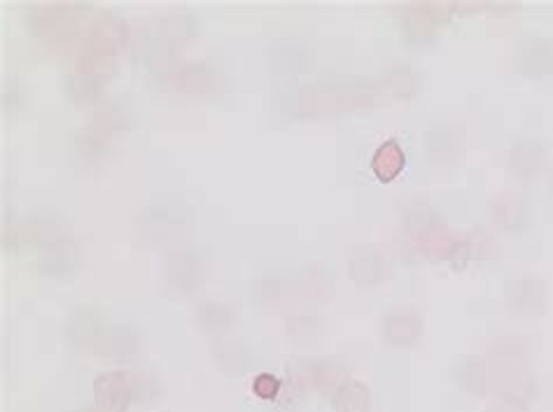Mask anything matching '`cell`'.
<instances>
[{"mask_svg":"<svg viewBox=\"0 0 553 412\" xmlns=\"http://www.w3.org/2000/svg\"><path fill=\"white\" fill-rule=\"evenodd\" d=\"M253 389H255V394H257V396H262V398H273L275 394H278V380H275L273 375L264 373V375H259V377H257V380H255Z\"/></svg>","mask_w":553,"mask_h":412,"instance_id":"7a4b0ae2","label":"cell"},{"mask_svg":"<svg viewBox=\"0 0 553 412\" xmlns=\"http://www.w3.org/2000/svg\"><path fill=\"white\" fill-rule=\"evenodd\" d=\"M371 165L380 179H392L401 170V165H404V151L399 149L397 142L390 140V142L380 145V149L376 151V156H374Z\"/></svg>","mask_w":553,"mask_h":412,"instance_id":"6da1fadb","label":"cell"}]
</instances>
